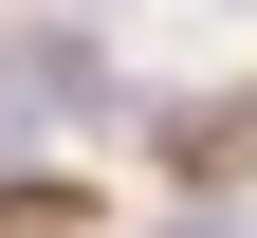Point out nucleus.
<instances>
[{"label":"nucleus","mask_w":257,"mask_h":238,"mask_svg":"<svg viewBox=\"0 0 257 238\" xmlns=\"http://www.w3.org/2000/svg\"><path fill=\"white\" fill-rule=\"evenodd\" d=\"M220 19H257V0H220Z\"/></svg>","instance_id":"obj_1"},{"label":"nucleus","mask_w":257,"mask_h":238,"mask_svg":"<svg viewBox=\"0 0 257 238\" xmlns=\"http://www.w3.org/2000/svg\"><path fill=\"white\" fill-rule=\"evenodd\" d=\"M55 19H74V0H55Z\"/></svg>","instance_id":"obj_2"}]
</instances>
